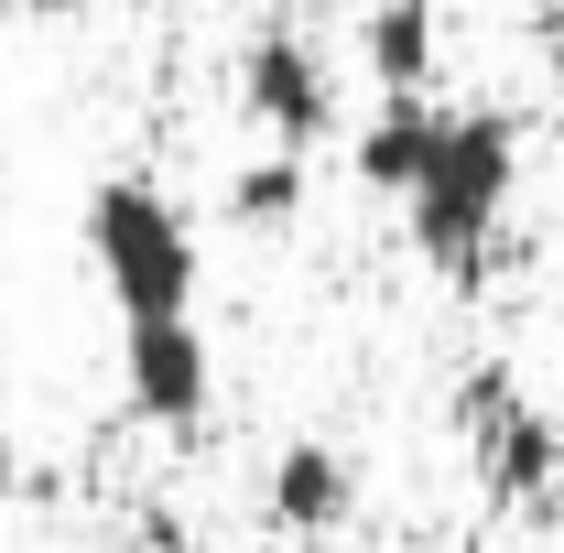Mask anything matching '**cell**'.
Segmentation results:
<instances>
[{"mask_svg":"<svg viewBox=\"0 0 564 553\" xmlns=\"http://www.w3.org/2000/svg\"><path fill=\"white\" fill-rule=\"evenodd\" d=\"M87 261L109 282L120 326H174L196 315V228L174 217V196H152L141 174H109L87 196Z\"/></svg>","mask_w":564,"mask_h":553,"instance_id":"cell-2","label":"cell"},{"mask_svg":"<svg viewBox=\"0 0 564 553\" xmlns=\"http://www.w3.org/2000/svg\"><path fill=\"white\" fill-rule=\"evenodd\" d=\"M434 131H445V109L434 98H380V120L358 131V185H380V196H413L423 163H434Z\"/></svg>","mask_w":564,"mask_h":553,"instance_id":"cell-6","label":"cell"},{"mask_svg":"<svg viewBox=\"0 0 564 553\" xmlns=\"http://www.w3.org/2000/svg\"><path fill=\"white\" fill-rule=\"evenodd\" d=\"M228 207H239V228H282V217H304V152L250 163V174L228 185Z\"/></svg>","mask_w":564,"mask_h":553,"instance_id":"cell-9","label":"cell"},{"mask_svg":"<svg viewBox=\"0 0 564 553\" xmlns=\"http://www.w3.org/2000/svg\"><path fill=\"white\" fill-rule=\"evenodd\" d=\"M510 196H521V131H510L499 109H445L434 163H423V185L402 196V207H413V250L445 282H478Z\"/></svg>","mask_w":564,"mask_h":553,"instance_id":"cell-1","label":"cell"},{"mask_svg":"<svg viewBox=\"0 0 564 553\" xmlns=\"http://www.w3.org/2000/svg\"><path fill=\"white\" fill-rule=\"evenodd\" d=\"M120 391L152 434H196L217 402V358H207V326L174 315V326H120Z\"/></svg>","mask_w":564,"mask_h":553,"instance_id":"cell-5","label":"cell"},{"mask_svg":"<svg viewBox=\"0 0 564 553\" xmlns=\"http://www.w3.org/2000/svg\"><path fill=\"white\" fill-rule=\"evenodd\" d=\"M22 11H44V22H76V11H87V0H22Z\"/></svg>","mask_w":564,"mask_h":553,"instance_id":"cell-10","label":"cell"},{"mask_svg":"<svg viewBox=\"0 0 564 553\" xmlns=\"http://www.w3.org/2000/svg\"><path fill=\"white\" fill-rule=\"evenodd\" d=\"M272 11H315V0H272Z\"/></svg>","mask_w":564,"mask_h":553,"instance_id":"cell-11","label":"cell"},{"mask_svg":"<svg viewBox=\"0 0 564 553\" xmlns=\"http://www.w3.org/2000/svg\"><path fill=\"white\" fill-rule=\"evenodd\" d=\"M348 510H358V478L337 445H282L272 456V521L282 532H337Z\"/></svg>","mask_w":564,"mask_h":553,"instance_id":"cell-7","label":"cell"},{"mask_svg":"<svg viewBox=\"0 0 564 553\" xmlns=\"http://www.w3.org/2000/svg\"><path fill=\"white\" fill-rule=\"evenodd\" d=\"M239 109L272 131V152H315V141L337 131V66L293 22H272V33L239 44Z\"/></svg>","mask_w":564,"mask_h":553,"instance_id":"cell-4","label":"cell"},{"mask_svg":"<svg viewBox=\"0 0 564 553\" xmlns=\"http://www.w3.org/2000/svg\"><path fill=\"white\" fill-rule=\"evenodd\" d=\"M456 434H467V456H478L499 510H543L564 488V423L543 402H521L510 369H467L456 380Z\"/></svg>","mask_w":564,"mask_h":553,"instance_id":"cell-3","label":"cell"},{"mask_svg":"<svg viewBox=\"0 0 564 553\" xmlns=\"http://www.w3.org/2000/svg\"><path fill=\"white\" fill-rule=\"evenodd\" d=\"M543 11H564V0H543Z\"/></svg>","mask_w":564,"mask_h":553,"instance_id":"cell-12","label":"cell"},{"mask_svg":"<svg viewBox=\"0 0 564 553\" xmlns=\"http://www.w3.org/2000/svg\"><path fill=\"white\" fill-rule=\"evenodd\" d=\"M358 55L380 76V98H423V76H434V0H369Z\"/></svg>","mask_w":564,"mask_h":553,"instance_id":"cell-8","label":"cell"}]
</instances>
